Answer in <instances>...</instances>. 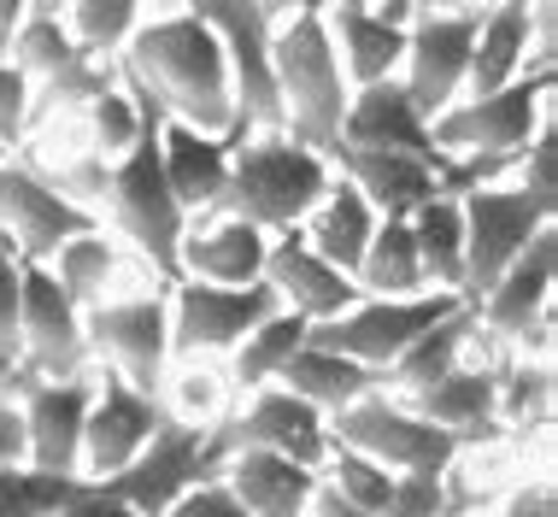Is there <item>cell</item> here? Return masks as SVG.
I'll return each mask as SVG.
<instances>
[{
    "mask_svg": "<svg viewBox=\"0 0 558 517\" xmlns=\"http://www.w3.org/2000/svg\"><path fill=\"white\" fill-rule=\"evenodd\" d=\"M230 154H235V135H206L194 124H177V118H165V124H159L165 182H171L177 206H183L189 218L218 212L223 182H230Z\"/></svg>",
    "mask_w": 558,
    "mask_h": 517,
    "instance_id": "24",
    "label": "cell"
},
{
    "mask_svg": "<svg viewBox=\"0 0 558 517\" xmlns=\"http://www.w3.org/2000/svg\"><path fill=\"white\" fill-rule=\"evenodd\" d=\"M329 165L336 177H347L359 194L371 201L376 218H412L429 194H441L447 159H424V154H405V147H329Z\"/></svg>",
    "mask_w": 558,
    "mask_h": 517,
    "instance_id": "20",
    "label": "cell"
},
{
    "mask_svg": "<svg viewBox=\"0 0 558 517\" xmlns=\"http://www.w3.org/2000/svg\"><path fill=\"white\" fill-rule=\"evenodd\" d=\"M265 7H270V12H277V0H265Z\"/></svg>",
    "mask_w": 558,
    "mask_h": 517,
    "instance_id": "57",
    "label": "cell"
},
{
    "mask_svg": "<svg viewBox=\"0 0 558 517\" xmlns=\"http://www.w3.org/2000/svg\"><path fill=\"white\" fill-rule=\"evenodd\" d=\"M405 230H412V241H417L429 288L464 294V212H459V194H447V189L429 194V201L405 218Z\"/></svg>",
    "mask_w": 558,
    "mask_h": 517,
    "instance_id": "33",
    "label": "cell"
},
{
    "mask_svg": "<svg viewBox=\"0 0 558 517\" xmlns=\"http://www.w3.org/2000/svg\"><path fill=\"white\" fill-rule=\"evenodd\" d=\"M553 423V359L500 353V430L530 435Z\"/></svg>",
    "mask_w": 558,
    "mask_h": 517,
    "instance_id": "37",
    "label": "cell"
},
{
    "mask_svg": "<svg viewBox=\"0 0 558 517\" xmlns=\"http://www.w3.org/2000/svg\"><path fill=\"white\" fill-rule=\"evenodd\" d=\"M0 159H7V154H0Z\"/></svg>",
    "mask_w": 558,
    "mask_h": 517,
    "instance_id": "58",
    "label": "cell"
},
{
    "mask_svg": "<svg viewBox=\"0 0 558 517\" xmlns=\"http://www.w3.org/2000/svg\"><path fill=\"white\" fill-rule=\"evenodd\" d=\"M165 300H171V359H230L247 341V329L277 312V294L265 282L218 288L177 277L165 288Z\"/></svg>",
    "mask_w": 558,
    "mask_h": 517,
    "instance_id": "13",
    "label": "cell"
},
{
    "mask_svg": "<svg viewBox=\"0 0 558 517\" xmlns=\"http://www.w3.org/2000/svg\"><path fill=\"white\" fill-rule=\"evenodd\" d=\"M88 212L53 189L41 171H29L24 159H0V241L24 258V265H48L71 236L88 230Z\"/></svg>",
    "mask_w": 558,
    "mask_h": 517,
    "instance_id": "17",
    "label": "cell"
},
{
    "mask_svg": "<svg viewBox=\"0 0 558 517\" xmlns=\"http://www.w3.org/2000/svg\"><path fill=\"white\" fill-rule=\"evenodd\" d=\"M329 24V41H336V59L347 71L353 88H371L383 77H400V53H405V29L383 24L371 7H353V12H324Z\"/></svg>",
    "mask_w": 558,
    "mask_h": 517,
    "instance_id": "31",
    "label": "cell"
},
{
    "mask_svg": "<svg viewBox=\"0 0 558 517\" xmlns=\"http://www.w3.org/2000/svg\"><path fill=\"white\" fill-rule=\"evenodd\" d=\"M359 294H383V300H400V294H424L429 277H424V258H417V241L405 230V218H383L371 236L365 258L353 270Z\"/></svg>",
    "mask_w": 558,
    "mask_h": 517,
    "instance_id": "36",
    "label": "cell"
},
{
    "mask_svg": "<svg viewBox=\"0 0 558 517\" xmlns=\"http://www.w3.org/2000/svg\"><path fill=\"white\" fill-rule=\"evenodd\" d=\"M417 418H429L435 430L459 435L464 447H482V441H500V353H488L476 336V353L464 364H452L441 383H429L424 394H412Z\"/></svg>",
    "mask_w": 558,
    "mask_h": 517,
    "instance_id": "19",
    "label": "cell"
},
{
    "mask_svg": "<svg viewBox=\"0 0 558 517\" xmlns=\"http://www.w3.org/2000/svg\"><path fill=\"white\" fill-rule=\"evenodd\" d=\"M223 465V447H218V430H201V423H177L165 418L159 435L147 441L135 459L107 477L100 489L118 494L124 506H135L142 517H165L183 500L189 489H201V482H213Z\"/></svg>",
    "mask_w": 558,
    "mask_h": 517,
    "instance_id": "9",
    "label": "cell"
},
{
    "mask_svg": "<svg viewBox=\"0 0 558 517\" xmlns=\"http://www.w3.org/2000/svg\"><path fill=\"white\" fill-rule=\"evenodd\" d=\"M511 182H518L535 206L558 212V124H553V118H541V130L530 135V147L518 154V165H511Z\"/></svg>",
    "mask_w": 558,
    "mask_h": 517,
    "instance_id": "41",
    "label": "cell"
},
{
    "mask_svg": "<svg viewBox=\"0 0 558 517\" xmlns=\"http://www.w3.org/2000/svg\"><path fill=\"white\" fill-rule=\"evenodd\" d=\"M459 306H464V294H452V288H424V294H400V300L359 294L341 317L312 324V341L336 347V353L371 364V371H388L429 324H441V317L459 312Z\"/></svg>",
    "mask_w": 558,
    "mask_h": 517,
    "instance_id": "10",
    "label": "cell"
},
{
    "mask_svg": "<svg viewBox=\"0 0 558 517\" xmlns=\"http://www.w3.org/2000/svg\"><path fill=\"white\" fill-rule=\"evenodd\" d=\"M218 482L241 500L247 517H306V500L318 489V470L282 459V453L241 447V453H223Z\"/></svg>",
    "mask_w": 558,
    "mask_h": 517,
    "instance_id": "25",
    "label": "cell"
},
{
    "mask_svg": "<svg viewBox=\"0 0 558 517\" xmlns=\"http://www.w3.org/2000/svg\"><path fill=\"white\" fill-rule=\"evenodd\" d=\"M459 212H464V300L488 294V282L530 248V236L547 230V224H558V212L535 206L511 177L464 189Z\"/></svg>",
    "mask_w": 558,
    "mask_h": 517,
    "instance_id": "11",
    "label": "cell"
},
{
    "mask_svg": "<svg viewBox=\"0 0 558 517\" xmlns=\"http://www.w3.org/2000/svg\"><path fill=\"white\" fill-rule=\"evenodd\" d=\"M159 124H165V112L147 124L142 142H135L130 154L107 171V189H100V212H95V218L107 224V230L124 241V248L142 258L159 282H177V248H183L189 212L177 206L171 182H165Z\"/></svg>",
    "mask_w": 558,
    "mask_h": 517,
    "instance_id": "4",
    "label": "cell"
},
{
    "mask_svg": "<svg viewBox=\"0 0 558 517\" xmlns=\"http://www.w3.org/2000/svg\"><path fill=\"white\" fill-rule=\"evenodd\" d=\"M318 477H324L341 500H353L359 512H371V517H383L388 494H395V470L376 465V459H365V453H353V447H336V441H329Z\"/></svg>",
    "mask_w": 558,
    "mask_h": 517,
    "instance_id": "39",
    "label": "cell"
},
{
    "mask_svg": "<svg viewBox=\"0 0 558 517\" xmlns=\"http://www.w3.org/2000/svg\"><path fill=\"white\" fill-rule=\"evenodd\" d=\"M383 517H452L447 512V470H405L395 477Z\"/></svg>",
    "mask_w": 558,
    "mask_h": 517,
    "instance_id": "43",
    "label": "cell"
},
{
    "mask_svg": "<svg viewBox=\"0 0 558 517\" xmlns=\"http://www.w3.org/2000/svg\"><path fill=\"white\" fill-rule=\"evenodd\" d=\"M154 7L159 0H71L59 19H65V29L77 36V48H88L95 59H118Z\"/></svg>",
    "mask_w": 558,
    "mask_h": 517,
    "instance_id": "38",
    "label": "cell"
},
{
    "mask_svg": "<svg viewBox=\"0 0 558 517\" xmlns=\"http://www.w3.org/2000/svg\"><path fill=\"white\" fill-rule=\"evenodd\" d=\"M165 288L171 282H142L83 312L88 359L100 376L159 394L165 371H171V300H165Z\"/></svg>",
    "mask_w": 558,
    "mask_h": 517,
    "instance_id": "6",
    "label": "cell"
},
{
    "mask_svg": "<svg viewBox=\"0 0 558 517\" xmlns=\"http://www.w3.org/2000/svg\"><path fill=\"white\" fill-rule=\"evenodd\" d=\"M159 118V106L142 95L135 83H124L118 77V88H107V95H95L77 112V124H83V142H88V154L95 159H107V165H118L130 154L135 142L147 135V124Z\"/></svg>",
    "mask_w": 558,
    "mask_h": 517,
    "instance_id": "34",
    "label": "cell"
},
{
    "mask_svg": "<svg viewBox=\"0 0 558 517\" xmlns=\"http://www.w3.org/2000/svg\"><path fill=\"white\" fill-rule=\"evenodd\" d=\"M270 83H277L282 130L329 159V147L341 142L353 83H347V71L336 59L324 12H282L270 24Z\"/></svg>",
    "mask_w": 558,
    "mask_h": 517,
    "instance_id": "3",
    "label": "cell"
},
{
    "mask_svg": "<svg viewBox=\"0 0 558 517\" xmlns=\"http://www.w3.org/2000/svg\"><path fill=\"white\" fill-rule=\"evenodd\" d=\"M19 371L29 376H95L83 336V306L53 282L48 265H24V300H19Z\"/></svg>",
    "mask_w": 558,
    "mask_h": 517,
    "instance_id": "15",
    "label": "cell"
},
{
    "mask_svg": "<svg viewBox=\"0 0 558 517\" xmlns=\"http://www.w3.org/2000/svg\"><path fill=\"white\" fill-rule=\"evenodd\" d=\"M118 77L135 83L147 100L177 124H194L206 135H247L235 112L230 88V59H223L218 29L183 0H159L130 36V48L118 53Z\"/></svg>",
    "mask_w": 558,
    "mask_h": 517,
    "instance_id": "1",
    "label": "cell"
},
{
    "mask_svg": "<svg viewBox=\"0 0 558 517\" xmlns=\"http://www.w3.org/2000/svg\"><path fill=\"white\" fill-rule=\"evenodd\" d=\"M530 65H558V0H530Z\"/></svg>",
    "mask_w": 558,
    "mask_h": 517,
    "instance_id": "46",
    "label": "cell"
},
{
    "mask_svg": "<svg viewBox=\"0 0 558 517\" xmlns=\"http://www.w3.org/2000/svg\"><path fill=\"white\" fill-rule=\"evenodd\" d=\"M306 517H371V512H359L353 500H341V494L318 477V489H312V500H306Z\"/></svg>",
    "mask_w": 558,
    "mask_h": 517,
    "instance_id": "50",
    "label": "cell"
},
{
    "mask_svg": "<svg viewBox=\"0 0 558 517\" xmlns=\"http://www.w3.org/2000/svg\"><path fill=\"white\" fill-rule=\"evenodd\" d=\"M265 288L277 294V306H282V312L306 317V324H329V317H341V312L359 300V282L347 277V270L329 265L324 253H312L300 230L270 236V253H265Z\"/></svg>",
    "mask_w": 558,
    "mask_h": 517,
    "instance_id": "21",
    "label": "cell"
},
{
    "mask_svg": "<svg viewBox=\"0 0 558 517\" xmlns=\"http://www.w3.org/2000/svg\"><path fill=\"white\" fill-rule=\"evenodd\" d=\"M329 7V0H277V19H282V12H324Z\"/></svg>",
    "mask_w": 558,
    "mask_h": 517,
    "instance_id": "52",
    "label": "cell"
},
{
    "mask_svg": "<svg viewBox=\"0 0 558 517\" xmlns=\"http://www.w3.org/2000/svg\"><path fill=\"white\" fill-rule=\"evenodd\" d=\"M71 0H29V12H65Z\"/></svg>",
    "mask_w": 558,
    "mask_h": 517,
    "instance_id": "54",
    "label": "cell"
},
{
    "mask_svg": "<svg viewBox=\"0 0 558 517\" xmlns=\"http://www.w3.org/2000/svg\"><path fill=\"white\" fill-rule=\"evenodd\" d=\"M48 270H53V282L65 288L71 300L88 312V306H100V300H112V294H124V288H142V282H159L154 270L135 258L124 241H118L107 224H88L83 236H71L65 248H59L48 258Z\"/></svg>",
    "mask_w": 558,
    "mask_h": 517,
    "instance_id": "23",
    "label": "cell"
},
{
    "mask_svg": "<svg viewBox=\"0 0 558 517\" xmlns=\"http://www.w3.org/2000/svg\"><path fill=\"white\" fill-rule=\"evenodd\" d=\"M265 253H270L265 230L230 218V212H206V218H189V230H183L177 277L218 282V288H253V282H265Z\"/></svg>",
    "mask_w": 558,
    "mask_h": 517,
    "instance_id": "22",
    "label": "cell"
},
{
    "mask_svg": "<svg viewBox=\"0 0 558 517\" xmlns=\"http://www.w3.org/2000/svg\"><path fill=\"white\" fill-rule=\"evenodd\" d=\"M12 65L29 77L36 124H48V118H77L95 95L118 88V59H95L88 48H77V36L65 29L59 12H29L19 41H12Z\"/></svg>",
    "mask_w": 558,
    "mask_h": 517,
    "instance_id": "7",
    "label": "cell"
},
{
    "mask_svg": "<svg viewBox=\"0 0 558 517\" xmlns=\"http://www.w3.org/2000/svg\"><path fill=\"white\" fill-rule=\"evenodd\" d=\"M36 130V95L12 59H0V154H19Z\"/></svg>",
    "mask_w": 558,
    "mask_h": 517,
    "instance_id": "42",
    "label": "cell"
},
{
    "mask_svg": "<svg viewBox=\"0 0 558 517\" xmlns=\"http://www.w3.org/2000/svg\"><path fill=\"white\" fill-rule=\"evenodd\" d=\"M464 517H494V506H482V512H464Z\"/></svg>",
    "mask_w": 558,
    "mask_h": 517,
    "instance_id": "56",
    "label": "cell"
},
{
    "mask_svg": "<svg viewBox=\"0 0 558 517\" xmlns=\"http://www.w3.org/2000/svg\"><path fill=\"white\" fill-rule=\"evenodd\" d=\"M476 312H471V300H464L459 312H447L441 324H429L424 336H417L405 353L383 371V388L388 394H400V400H412V394H424L429 383H441V376L452 371V364H464L476 353Z\"/></svg>",
    "mask_w": 558,
    "mask_h": 517,
    "instance_id": "30",
    "label": "cell"
},
{
    "mask_svg": "<svg viewBox=\"0 0 558 517\" xmlns=\"http://www.w3.org/2000/svg\"><path fill=\"white\" fill-rule=\"evenodd\" d=\"M541 118H553V71H530L494 95H459L441 118H429V142L441 159H476L511 177Z\"/></svg>",
    "mask_w": 558,
    "mask_h": 517,
    "instance_id": "5",
    "label": "cell"
},
{
    "mask_svg": "<svg viewBox=\"0 0 558 517\" xmlns=\"http://www.w3.org/2000/svg\"><path fill=\"white\" fill-rule=\"evenodd\" d=\"M306 336H312V324L306 317H294V312H270L265 324H253L247 329V341L235 347L230 359H223V371H230V383H235V394H253V388H270L282 376V364H289L300 347H306Z\"/></svg>",
    "mask_w": 558,
    "mask_h": 517,
    "instance_id": "35",
    "label": "cell"
},
{
    "mask_svg": "<svg viewBox=\"0 0 558 517\" xmlns=\"http://www.w3.org/2000/svg\"><path fill=\"white\" fill-rule=\"evenodd\" d=\"M329 441L365 453L376 465H388L395 477H405V470H447L464 453L459 435L435 430L429 418H417L412 406L388 388H371L365 400H353L347 412L329 418Z\"/></svg>",
    "mask_w": 558,
    "mask_h": 517,
    "instance_id": "8",
    "label": "cell"
},
{
    "mask_svg": "<svg viewBox=\"0 0 558 517\" xmlns=\"http://www.w3.org/2000/svg\"><path fill=\"white\" fill-rule=\"evenodd\" d=\"M88 477H53L36 465H0V517H53Z\"/></svg>",
    "mask_w": 558,
    "mask_h": 517,
    "instance_id": "40",
    "label": "cell"
},
{
    "mask_svg": "<svg viewBox=\"0 0 558 517\" xmlns=\"http://www.w3.org/2000/svg\"><path fill=\"white\" fill-rule=\"evenodd\" d=\"M159 423H165L159 394H142L130 383H118V376H100L95 406H88V423H83V477L88 482L118 477V470L159 435Z\"/></svg>",
    "mask_w": 558,
    "mask_h": 517,
    "instance_id": "18",
    "label": "cell"
},
{
    "mask_svg": "<svg viewBox=\"0 0 558 517\" xmlns=\"http://www.w3.org/2000/svg\"><path fill=\"white\" fill-rule=\"evenodd\" d=\"M29 19V0H0V59H12V41Z\"/></svg>",
    "mask_w": 558,
    "mask_h": 517,
    "instance_id": "51",
    "label": "cell"
},
{
    "mask_svg": "<svg viewBox=\"0 0 558 517\" xmlns=\"http://www.w3.org/2000/svg\"><path fill=\"white\" fill-rule=\"evenodd\" d=\"M0 465H24V418L7 388H0Z\"/></svg>",
    "mask_w": 558,
    "mask_h": 517,
    "instance_id": "49",
    "label": "cell"
},
{
    "mask_svg": "<svg viewBox=\"0 0 558 517\" xmlns=\"http://www.w3.org/2000/svg\"><path fill=\"white\" fill-rule=\"evenodd\" d=\"M235 400L241 394L230 383V371H223V359H171V371H165V383H159L165 418L201 423V430H218Z\"/></svg>",
    "mask_w": 558,
    "mask_h": 517,
    "instance_id": "32",
    "label": "cell"
},
{
    "mask_svg": "<svg viewBox=\"0 0 558 517\" xmlns=\"http://www.w3.org/2000/svg\"><path fill=\"white\" fill-rule=\"evenodd\" d=\"M376 224H383V218L371 212L365 194H359L347 177H329L324 201L306 212L300 236H306V248H312V253H324L336 270H347V277H353L359 258H365V248H371V236H376Z\"/></svg>",
    "mask_w": 558,
    "mask_h": 517,
    "instance_id": "29",
    "label": "cell"
},
{
    "mask_svg": "<svg viewBox=\"0 0 558 517\" xmlns=\"http://www.w3.org/2000/svg\"><path fill=\"white\" fill-rule=\"evenodd\" d=\"M277 383L289 394H300L306 406H318L324 418H336L353 400H365L371 388H383V371H371V364H359V359H347V353H336V347H324V341L306 336V347L282 364Z\"/></svg>",
    "mask_w": 558,
    "mask_h": 517,
    "instance_id": "28",
    "label": "cell"
},
{
    "mask_svg": "<svg viewBox=\"0 0 558 517\" xmlns=\"http://www.w3.org/2000/svg\"><path fill=\"white\" fill-rule=\"evenodd\" d=\"M494 517H558V482L547 477V470L511 482V489L494 500Z\"/></svg>",
    "mask_w": 558,
    "mask_h": 517,
    "instance_id": "44",
    "label": "cell"
},
{
    "mask_svg": "<svg viewBox=\"0 0 558 517\" xmlns=\"http://www.w3.org/2000/svg\"><path fill=\"white\" fill-rule=\"evenodd\" d=\"M476 24H482V7H424L412 19V29H405L400 88L412 95V106L424 118H441L464 95Z\"/></svg>",
    "mask_w": 558,
    "mask_h": 517,
    "instance_id": "12",
    "label": "cell"
},
{
    "mask_svg": "<svg viewBox=\"0 0 558 517\" xmlns=\"http://www.w3.org/2000/svg\"><path fill=\"white\" fill-rule=\"evenodd\" d=\"M218 447L223 453H241V447L282 453V459L318 470L324 453H329V418L318 406H306L300 394H289L282 383H270V388L241 394L230 406V418L218 423Z\"/></svg>",
    "mask_w": 558,
    "mask_h": 517,
    "instance_id": "16",
    "label": "cell"
},
{
    "mask_svg": "<svg viewBox=\"0 0 558 517\" xmlns=\"http://www.w3.org/2000/svg\"><path fill=\"white\" fill-rule=\"evenodd\" d=\"M329 7H336V12H353V7H371V0H329ZM324 7V12H329Z\"/></svg>",
    "mask_w": 558,
    "mask_h": 517,
    "instance_id": "55",
    "label": "cell"
},
{
    "mask_svg": "<svg viewBox=\"0 0 558 517\" xmlns=\"http://www.w3.org/2000/svg\"><path fill=\"white\" fill-rule=\"evenodd\" d=\"M53 517H142V512L124 506L118 494H107L100 482H83V489L71 494V500H65V506H59Z\"/></svg>",
    "mask_w": 558,
    "mask_h": 517,
    "instance_id": "48",
    "label": "cell"
},
{
    "mask_svg": "<svg viewBox=\"0 0 558 517\" xmlns=\"http://www.w3.org/2000/svg\"><path fill=\"white\" fill-rule=\"evenodd\" d=\"M165 517H247V512H241V500L213 477V482H201V489H189Z\"/></svg>",
    "mask_w": 558,
    "mask_h": 517,
    "instance_id": "47",
    "label": "cell"
},
{
    "mask_svg": "<svg viewBox=\"0 0 558 517\" xmlns=\"http://www.w3.org/2000/svg\"><path fill=\"white\" fill-rule=\"evenodd\" d=\"M329 177H336V165L318 147L294 142L289 130H247L230 154V182H223L218 212H230L265 236L300 230L306 212L324 201Z\"/></svg>",
    "mask_w": 558,
    "mask_h": 517,
    "instance_id": "2",
    "label": "cell"
},
{
    "mask_svg": "<svg viewBox=\"0 0 558 517\" xmlns=\"http://www.w3.org/2000/svg\"><path fill=\"white\" fill-rule=\"evenodd\" d=\"M341 142L347 147H405V154L441 159L429 142V118L412 106V95L400 88V77H383L371 88H353L341 118Z\"/></svg>",
    "mask_w": 558,
    "mask_h": 517,
    "instance_id": "26",
    "label": "cell"
},
{
    "mask_svg": "<svg viewBox=\"0 0 558 517\" xmlns=\"http://www.w3.org/2000/svg\"><path fill=\"white\" fill-rule=\"evenodd\" d=\"M19 300H24V258L0 241V347L19 353Z\"/></svg>",
    "mask_w": 558,
    "mask_h": 517,
    "instance_id": "45",
    "label": "cell"
},
{
    "mask_svg": "<svg viewBox=\"0 0 558 517\" xmlns=\"http://www.w3.org/2000/svg\"><path fill=\"white\" fill-rule=\"evenodd\" d=\"M530 0H488L471 41V77L464 95H494V88L530 77Z\"/></svg>",
    "mask_w": 558,
    "mask_h": 517,
    "instance_id": "27",
    "label": "cell"
},
{
    "mask_svg": "<svg viewBox=\"0 0 558 517\" xmlns=\"http://www.w3.org/2000/svg\"><path fill=\"white\" fill-rule=\"evenodd\" d=\"M12 371H19V353H7V347H0V388L12 383Z\"/></svg>",
    "mask_w": 558,
    "mask_h": 517,
    "instance_id": "53",
    "label": "cell"
},
{
    "mask_svg": "<svg viewBox=\"0 0 558 517\" xmlns=\"http://www.w3.org/2000/svg\"><path fill=\"white\" fill-rule=\"evenodd\" d=\"M95 383L100 376H29L12 371L7 394L19 400L24 418V465L53 470V477H83V423L95 406Z\"/></svg>",
    "mask_w": 558,
    "mask_h": 517,
    "instance_id": "14",
    "label": "cell"
}]
</instances>
